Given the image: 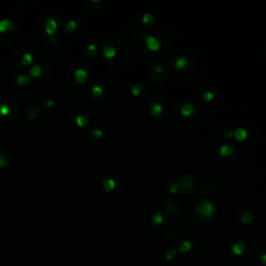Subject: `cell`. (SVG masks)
Masks as SVG:
<instances>
[{
    "label": "cell",
    "mask_w": 266,
    "mask_h": 266,
    "mask_svg": "<svg viewBox=\"0 0 266 266\" xmlns=\"http://www.w3.org/2000/svg\"><path fill=\"white\" fill-rule=\"evenodd\" d=\"M197 211L201 216L208 218V217H211L214 214L215 208L210 202L205 201V202H201L197 205Z\"/></svg>",
    "instance_id": "cell-1"
},
{
    "label": "cell",
    "mask_w": 266,
    "mask_h": 266,
    "mask_svg": "<svg viewBox=\"0 0 266 266\" xmlns=\"http://www.w3.org/2000/svg\"><path fill=\"white\" fill-rule=\"evenodd\" d=\"M146 44L151 51H157L160 48V42L154 36H148L146 38Z\"/></svg>",
    "instance_id": "cell-2"
},
{
    "label": "cell",
    "mask_w": 266,
    "mask_h": 266,
    "mask_svg": "<svg viewBox=\"0 0 266 266\" xmlns=\"http://www.w3.org/2000/svg\"><path fill=\"white\" fill-rule=\"evenodd\" d=\"M75 78H76L77 82L78 83H84L88 79V72L85 70L80 69V70H77L76 73H75Z\"/></svg>",
    "instance_id": "cell-3"
},
{
    "label": "cell",
    "mask_w": 266,
    "mask_h": 266,
    "mask_svg": "<svg viewBox=\"0 0 266 266\" xmlns=\"http://www.w3.org/2000/svg\"><path fill=\"white\" fill-rule=\"evenodd\" d=\"M56 28H57V25H56V22H55V20L48 19L47 22H46V31H47L48 34L52 36L53 33L56 31Z\"/></svg>",
    "instance_id": "cell-4"
},
{
    "label": "cell",
    "mask_w": 266,
    "mask_h": 266,
    "mask_svg": "<svg viewBox=\"0 0 266 266\" xmlns=\"http://www.w3.org/2000/svg\"><path fill=\"white\" fill-rule=\"evenodd\" d=\"M193 112H195V109H193V106L190 103H186V104H184L181 107V113L184 116H191Z\"/></svg>",
    "instance_id": "cell-5"
},
{
    "label": "cell",
    "mask_w": 266,
    "mask_h": 266,
    "mask_svg": "<svg viewBox=\"0 0 266 266\" xmlns=\"http://www.w3.org/2000/svg\"><path fill=\"white\" fill-rule=\"evenodd\" d=\"M234 136L237 140L239 141H243V140L246 139L247 137V131L243 128H239L234 132Z\"/></svg>",
    "instance_id": "cell-6"
},
{
    "label": "cell",
    "mask_w": 266,
    "mask_h": 266,
    "mask_svg": "<svg viewBox=\"0 0 266 266\" xmlns=\"http://www.w3.org/2000/svg\"><path fill=\"white\" fill-rule=\"evenodd\" d=\"M245 251V246L243 243L241 242H236L233 244L232 246V252L234 253L235 255H237V256H240V255H242L243 253H244Z\"/></svg>",
    "instance_id": "cell-7"
},
{
    "label": "cell",
    "mask_w": 266,
    "mask_h": 266,
    "mask_svg": "<svg viewBox=\"0 0 266 266\" xmlns=\"http://www.w3.org/2000/svg\"><path fill=\"white\" fill-rule=\"evenodd\" d=\"M103 53H104V56L106 57V58H112V57H114V55H116V49H114L113 46L106 45L104 47V50H103Z\"/></svg>",
    "instance_id": "cell-8"
},
{
    "label": "cell",
    "mask_w": 266,
    "mask_h": 266,
    "mask_svg": "<svg viewBox=\"0 0 266 266\" xmlns=\"http://www.w3.org/2000/svg\"><path fill=\"white\" fill-rule=\"evenodd\" d=\"M13 28H14V24H13L12 21H10V20H2V21H0V31L1 32Z\"/></svg>",
    "instance_id": "cell-9"
},
{
    "label": "cell",
    "mask_w": 266,
    "mask_h": 266,
    "mask_svg": "<svg viewBox=\"0 0 266 266\" xmlns=\"http://www.w3.org/2000/svg\"><path fill=\"white\" fill-rule=\"evenodd\" d=\"M103 186H104V188L107 190V191H111V190H113L114 187H116V182H114L112 179H106V180L103 182Z\"/></svg>",
    "instance_id": "cell-10"
},
{
    "label": "cell",
    "mask_w": 266,
    "mask_h": 266,
    "mask_svg": "<svg viewBox=\"0 0 266 266\" xmlns=\"http://www.w3.org/2000/svg\"><path fill=\"white\" fill-rule=\"evenodd\" d=\"M220 154L223 155V156H226V157L231 156V155L233 154V148L228 145L223 146V147L220 148Z\"/></svg>",
    "instance_id": "cell-11"
},
{
    "label": "cell",
    "mask_w": 266,
    "mask_h": 266,
    "mask_svg": "<svg viewBox=\"0 0 266 266\" xmlns=\"http://www.w3.org/2000/svg\"><path fill=\"white\" fill-rule=\"evenodd\" d=\"M190 249H191V243H190L189 241H183V242L181 243L180 247H179V252L187 253V252H189Z\"/></svg>",
    "instance_id": "cell-12"
},
{
    "label": "cell",
    "mask_w": 266,
    "mask_h": 266,
    "mask_svg": "<svg viewBox=\"0 0 266 266\" xmlns=\"http://www.w3.org/2000/svg\"><path fill=\"white\" fill-rule=\"evenodd\" d=\"M175 64H176L177 69L182 70V69H184L186 66V64H187V60H186L185 57H180V58H178V60H176Z\"/></svg>",
    "instance_id": "cell-13"
},
{
    "label": "cell",
    "mask_w": 266,
    "mask_h": 266,
    "mask_svg": "<svg viewBox=\"0 0 266 266\" xmlns=\"http://www.w3.org/2000/svg\"><path fill=\"white\" fill-rule=\"evenodd\" d=\"M162 110H163V108H162V106L160 104H154L152 106V108H151V112H152V114L155 116H159V114L162 112Z\"/></svg>",
    "instance_id": "cell-14"
},
{
    "label": "cell",
    "mask_w": 266,
    "mask_h": 266,
    "mask_svg": "<svg viewBox=\"0 0 266 266\" xmlns=\"http://www.w3.org/2000/svg\"><path fill=\"white\" fill-rule=\"evenodd\" d=\"M76 123L79 127H84L88 124V118L84 116H77L76 119Z\"/></svg>",
    "instance_id": "cell-15"
},
{
    "label": "cell",
    "mask_w": 266,
    "mask_h": 266,
    "mask_svg": "<svg viewBox=\"0 0 266 266\" xmlns=\"http://www.w3.org/2000/svg\"><path fill=\"white\" fill-rule=\"evenodd\" d=\"M252 220H253V214L249 213V212H245L241 216V221L243 223H249Z\"/></svg>",
    "instance_id": "cell-16"
},
{
    "label": "cell",
    "mask_w": 266,
    "mask_h": 266,
    "mask_svg": "<svg viewBox=\"0 0 266 266\" xmlns=\"http://www.w3.org/2000/svg\"><path fill=\"white\" fill-rule=\"evenodd\" d=\"M41 73H42V69H41V66H32V68H31L30 75L32 77H38L41 75Z\"/></svg>",
    "instance_id": "cell-17"
},
{
    "label": "cell",
    "mask_w": 266,
    "mask_h": 266,
    "mask_svg": "<svg viewBox=\"0 0 266 266\" xmlns=\"http://www.w3.org/2000/svg\"><path fill=\"white\" fill-rule=\"evenodd\" d=\"M10 113V108L7 105L5 104H1L0 105V114L3 116H6Z\"/></svg>",
    "instance_id": "cell-18"
},
{
    "label": "cell",
    "mask_w": 266,
    "mask_h": 266,
    "mask_svg": "<svg viewBox=\"0 0 266 266\" xmlns=\"http://www.w3.org/2000/svg\"><path fill=\"white\" fill-rule=\"evenodd\" d=\"M31 62H32V56H31L29 53H25V54L23 55V58H22V64H23L24 66H28V64H30Z\"/></svg>",
    "instance_id": "cell-19"
},
{
    "label": "cell",
    "mask_w": 266,
    "mask_h": 266,
    "mask_svg": "<svg viewBox=\"0 0 266 266\" xmlns=\"http://www.w3.org/2000/svg\"><path fill=\"white\" fill-rule=\"evenodd\" d=\"M152 220L155 225H160V223H162V221H163V216H162L160 213H155L152 217Z\"/></svg>",
    "instance_id": "cell-20"
},
{
    "label": "cell",
    "mask_w": 266,
    "mask_h": 266,
    "mask_svg": "<svg viewBox=\"0 0 266 266\" xmlns=\"http://www.w3.org/2000/svg\"><path fill=\"white\" fill-rule=\"evenodd\" d=\"M92 93H93L94 96H96V97H100V96L103 94V88H101V86H94L93 90H92Z\"/></svg>",
    "instance_id": "cell-21"
},
{
    "label": "cell",
    "mask_w": 266,
    "mask_h": 266,
    "mask_svg": "<svg viewBox=\"0 0 266 266\" xmlns=\"http://www.w3.org/2000/svg\"><path fill=\"white\" fill-rule=\"evenodd\" d=\"M177 253H178V252H177L176 249H169V251L165 253V259L169 260H169H172L174 257L176 256Z\"/></svg>",
    "instance_id": "cell-22"
},
{
    "label": "cell",
    "mask_w": 266,
    "mask_h": 266,
    "mask_svg": "<svg viewBox=\"0 0 266 266\" xmlns=\"http://www.w3.org/2000/svg\"><path fill=\"white\" fill-rule=\"evenodd\" d=\"M214 98V95L213 93H211V92H206V93L203 95V99L206 101V102H210V101H212Z\"/></svg>",
    "instance_id": "cell-23"
},
{
    "label": "cell",
    "mask_w": 266,
    "mask_h": 266,
    "mask_svg": "<svg viewBox=\"0 0 266 266\" xmlns=\"http://www.w3.org/2000/svg\"><path fill=\"white\" fill-rule=\"evenodd\" d=\"M143 22L146 24H151L153 22V17L150 14H145L143 17Z\"/></svg>",
    "instance_id": "cell-24"
},
{
    "label": "cell",
    "mask_w": 266,
    "mask_h": 266,
    "mask_svg": "<svg viewBox=\"0 0 266 266\" xmlns=\"http://www.w3.org/2000/svg\"><path fill=\"white\" fill-rule=\"evenodd\" d=\"M29 80V77L26 76V75H22V76H20L19 78H18V82H19V84H21V85H25L27 82H28Z\"/></svg>",
    "instance_id": "cell-25"
},
{
    "label": "cell",
    "mask_w": 266,
    "mask_h": 266,
    "mask_svg": "<svg viewBox=\"0 0 266 266\" xmlns=\"http://www.w3.org/2000/svg\"><path fill=\"white\" fill-rule=\"evenodd\" d=\"M75 28H76V22L75 21H70L69 23L66 25V29L68 31H73V30H75Z\"/></svg>",
    "instance_id": "cell-26"
},
{
    "label": "cell",
    "mask_w": 266,
    "mask_h": 266,
    "mask_svg": "<svg viewBox=\"0 0 266 266\" xmlns=\"http://www.w3.org/2000/svg\"><path fill=\"white\" fill-rule=\"evenodd\" d=\"M141 93V86L139 85V84H135V85H133L132 88V94L134 96H137L139 95V94Z\"/></svg>",
    "instance_id": "cell-27"
},
{
    "label": "cell",
    "mask_w": 266,
    "mask_h": 266,
    "mask_svg": "<svg viewBox=\"0 0 266 266\" xmlns=\"http://www.w3.org/2000/svg\"><path fill=\"white\" fill-rule=\"evenodd\" d=\"M179 188H180V185L178 183H173L171 186H169V190H171L173 193H176L179 191Z\"/></svg>",
    "instance_id": "cell-28"
},
{
    "label": "cell",
    "mask_w": 266,
    "mask_h": 266,
    "mask_svg": "<svg viewBox=\"0 0 266 266\" xmlns=\"http://www.w3.org/2000/svg\"><path fill=\"white\" fill-rule=\"evenodd\" d=\"M96 52V46L95 45H88V53L90 55H92V54H94V53Z\"/></svg>",
    "instance_id": "cell-29"
},
{
    "label": "cell",
    "mask_w": 266,
    "mask_h": 266,
    "mask_svg": "<svg viewBox=\"0 0 266 266\" xmlns=\"http://www.w3.org/2000/svg\"><path fill=\"white\" fill-rule=\"evenodd\" d=\"M93 136L94 137H97V138L101 137V136H102V132H101L100 130H94L93 131Z\"/></svg>",
    "instance_id": "cell-30"
},
{
    "label": "cell",
    "mask_w": 266,
    "mask_h": 266,
    "mask_svg": "<svg viewBox=\"0 0 266 266\" xmlns=\"http://www.w3.org/2000/svg\"><path fill=\"white\" fill-rule=\"evenodd\" d=\"M5 165H6V160L2 156H0V169H3Z\"/></svg>",
    "instance_id": "cell-31"
},
{
    "label": "cell",
    "mask_w": 266,
    "mask_h": 266,
    "mask_svg": "<svg viewBox=\"0 0 266 266\" xmlns=\"http://www.w3.org/2000/svg\"><path fill=\"white\" fill-rule=\"evenodd\" d=\"M260 261H261V264L264 266H266V254H264L263 256L260 258Z\"/></svg>",
    "instance_id": "cell-32"
},
{
    "label": "cell",
    "mask_w": 266,
    "mask_h": 266,
    "mask_svg": "<svg viewBox=\"0 0 266 266\" xmlns=\"http://www.w3.org/2000/svg\"><path fill=\"white\" fill-rule=\"evenodd\" d=\"M155 71H156V72H161V71H163V68H161L160 66H155Z\"/></svg>",
    "instance_id": "cell-33"
},
{
    "label": "cell",
    "mask_w": 266,
    "mask_h": 266,
    "mask_svg": "<svg viewBox=\"0 0 266 266\" xmlns=\"http://www.w3.org/2000/svg\"><path fill=\"white\" fill-rule=\"evenodd\" d=\"M52 104H53L52 100H48V101H47V106H52Z\"/></svg>",
    "instance_id": "cell-34"
},
{
    "label": "cell",
    "mask_w": 266,
    "mask_h": 266,
    "mask_svg": "<svg viewBox=\"0 0 266 266\" xmlns=\"http://www.w3.org/2000/svg\"><path fill=\"white\" fill-rule=\"evenodd\" d=\"M232 135H234V133H232V132H229L228 134H227V136H228V137H231Z\"/></svg>",
    "instance_id": "cell-35"
}]
</instances>
